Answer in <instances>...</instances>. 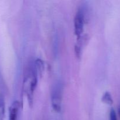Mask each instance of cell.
Segmentation results:
<instances>
[{
	"label": "cell",
	"instance_id": "4",
	"mask_svg": "<svg viewBox=\"0 0 120 120\" xmlns=\"http://www.w3.org/2000/svg\"><path fill=\"white\" fill-rule=\"evenodd\" d=\"M19 104V102L17 100L12 102L9 109V120H17Z\"/></svg>",
	"mask_w": 120,
	"mask_h": 120
},
{
	"label": "cell",
	"instance_id": "1",
	"mask_svg": "<svg viewBox=\"0 0 120 120\" xmlns=\"http://www.w3.org/2000/svg\"><path fill=\"white\" fill-rule=\"evenodd\" d=\"M38 83V73L35 69H30L24 82V90L30 105L32 104L34 94Z\"/></svg>",
	"mask_w": 120,
	"mask_h": 120
},
{
	"label": "cell",
	"instance_id": "3",
	"mask_svg": "<svg viewBox=\"0 0 120 120\" xmlns=\"http://www.w3.org/2000/svg\"><path fill=\"white\" fill-rule=\"evenodd\" d=\"M52 105L55 111L59 112L62 110V91L59 87H56L54 89L52 94Z\"/></svg>",
	"mask_w": 120,
	"mask_h": 120
},
{
	"label": "cell",
	"instance_id": "8",
	"mask_svg": "<svg viewBox=\"0 0 120 120\" xmlns=\"http://www.w3.org/2000/svg\"><path fill=\"white\" fill-rule=\"evenodd\" d=\"M118 112H119V115H120V107L119 108V110H118Z\"/></svg>",
	"mask_w": 120,
	"mask_h": 120
},
{
	"label": "cell",
	"instance_id": "5",
	"mask_svg": "<svg viewBox=\"0 0 120 120\" xmlns=\"http://www.w3.org/2000/svg\"><path fill=\"white\" fill-rule=\"evenodd\" d=\"M101 100L103 103L108 104L109 105H111L113 104V99H112V96L111 93L109 91H106L104 93L103 97H102Z\"/></svg>",
	"mask_w": 120,
	"mask_h": 120
},
{
	"label": "cell",
	"instance_id": "6",
	"mask_svg": "<svg viewBox=\"0 0 120 120\" xmlns=\"http://www.w3.org/2000/svg\"><path fill=\"white\" fill-rule=\"evenodd\" d=\"M5 113V105L4 97L0 96V120H4Z\"/></svg>",
	"mask_w": 120,
	"mask_h": 120
},
{
	"label": "cell",
	"instance_id": "2",
	"mask_svg": "<svg viewBox=\"0 0 120 120\" xmlns=\"http://www.w3.org/2000/svg\"><path fill=\"white\" fill-rule=\"evenodd\" d=\"M84 23H85V14L83 9L80 8L76 12L74 18V29L75 34L77 38L82 36L84 30Z\"/></svg>",
	"mask_w": 120,
	"mask_h": 120
},
{
	"label": "cell",
	"instance_id": "7",
	"mask_svg": "<svg viewBox=\"0 0 120 120\" xmlns=\"http://www.w3.org/2000/svg\"><path fill=\"white\" fill-rule=\"evenodd\" d=\"M110 120H117V114L114 109H111L110 110Z\"/></svg>",
	"mask_w": 120,
	"mask_h": 120
}]
</instances>
